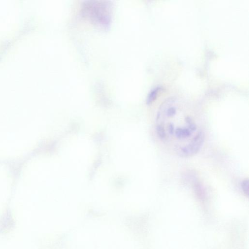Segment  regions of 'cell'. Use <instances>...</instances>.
<instances>
[{"label":"cell","instance_id":"obj_1","mask_svg":"<svg viewBox=\"0 0 249 249\" xmlns=\"http://www.w3.org/2000/svg\"><path fill=\"white\" fill-rule=\"evenodd\" d=\"M82 16L102 28L109 27L112 14V3L109 0H87L81 7Z\"/></svg>","mask_w":249,"mask_h":249},{"label":"cell","instance_id":"obj_3","mask_svg":"<svg viewBox=\"0 0 249 249\" xmlns=\"http://www.w3.org/2000/svg\"><path fill=\"white\" fill-rule=\"evenodd\" d=\"M241 187L244 194L248 196L249 195V180L248 179H245L242 181Z\"/></svg>","mask_w":249,"mask_h":249},{"label":"cell","instance_id":"obj_2","mask_svg":"<svg viewBox=\"0 0 249 249\" xmlns=\"http://www.w3.org/2000/svg\"><path fill=\"white\" fill-rule=\"evenodd\" d=\"M204 133L201 130L187 145L181 148L178 151V154L182 157H188L194 155L201 147L204 142Z\"/></svg>","mask_w":249,"mask_h":249}]
</instances>
